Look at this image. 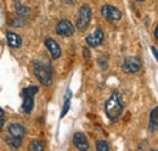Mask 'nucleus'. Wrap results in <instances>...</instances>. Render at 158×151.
<instances>
[{"instance_id":"nucleus-1","label":"nucleus","mask_w":158,"mask_h":151,"mask_svg":"<svg viewBox=\"0 0 158 151\" xmlns=\"http://www.w3.org/2000/svg\"><path fill=\"white\" fill-rule=\"evenodd\" d=\"M105 110L106 114L111 121H117L119 117L122 116V113L124 111V102H123V97L118 92L113 93L108 97V100L106 101L105 105Z\"/></svg>"},{"instance_id":"nucleus-2","label":"nucleus","mask_w":158,"mask_h":151,"mask_svg":"<svg viewBox=\"0 0 158 151\" xmlns=\"http://www.w3.org/2000/svg\"><path fill=\"white\" fill-rule=\"evenodd\" d=\"M34 73L37 76V78L39 79V82L43 85H51L52 83V71L50 68L49 65L37 61L34 62Z\"/></svg>"},{"instance_id":"nucleus-3","label":"nucleus","mask_w":158,"mask_h":151,"mask_svg":"<svg viewBox=\"0 0 158 151\" xmlns=\"http://www.w3.org/2000/svg\"><path fill=\"white\" fill-rule=\"evenodd\" d=\"M91 16H93V12H91V9L89 5H83L80 6L78 12V19H77V28H78L80 32H84L86 31V28L89 27L90 24V21H91Z\"/></svg>"},{"instance_id":"nucleus-4","label":"nucleus","mask_w":158,"mask_h":151,"mask_svg":"<svg viewBox=\"0 0 158 151\" xmlns=\"http://www.w3.org/2000/svg\"><path fill=\"white\" fill-rule=\"evenodd\" d=\"M122 68L128 75L136 73V72L140 71V68H141V61L139 60L138 57H127L124 60V62H123Z\"/></svg>"},{"instance_id":"nucleus-5","label":"nucleus","mask_w":158,"mask_h":151,"mask_svg":"<svg viewBox=\"0 0 158 151\" xmlns=\"http://www.w3.org/2000/svg\"><path fill=\"white\" fill-rule=\"evenodd\" d=\"M56 33L61 37H71L74 34V26L71 21L62 19L56 26Z\"/></svg>"},{"instance_id":"nucleus-6","label":"nucleus","mask_w":158,"mask_h":151,"mask_svg":"<svg viewBox=\"0 0 158 151\" xmlns=\"http://www.w3.org/2000/svg\"><path fill=\"white\" fill-rule=\"evenodd\" d=\"M101 15L110 21H119L122 19L120 10L117 9L116 6H112V5H103L101 7Z\"/></svg>"},{"instance_id":"nucleus-7","label":"nucleus","mask_w":158,"mask_h":151,"mask_svg":"<svg viewBox=\"0 0 158 151\" xmlns=\"http://www.w3.org/2000/svg\"><path fill=\"white\" fill-rule=\"evenodd\" d=\"M103 31L101 29V28H96L91 34H89L88 37H86V44L90 46V48H96V46H99L102 44V41H103Z\"/></svg>"},{"instance_id":"nucleus-8","label":"nucleus","mask_w":158,"mask_h":151,"mask_svg":"<svg viewBox=\"0 0 158 151\" xmlns=\"http://www.w3.org/2000/svg\"><path fill=\"white\" fill-rule=\"evenodd\" d=\"M73 143L76 145V148L79 151H88L89 149V141H88V138L83 134V133H76L73 135Z\"/></svg>"},{"instance_id":"nucleus-9","label":"nucleus","mask_w":158,"mask_h":151,"mask_svg":"<svg viewBox=\"0 0 158 151\" xmlns=\"http://www.w3.org/2000/svg\"><path fill=\"white\" fill-rule=\"evenodd\" d=\"M45 46L49 49L51 56L54 57V58H59V57L61 56V48H60V45L57 44V41H56L55 39L48 38V39L45 40Z\"/></svg>"},{"instance_id":"nucleus-10","label":"nucleus","mask_w":158,"mask_h":151,"mask_svg":"<svg viewBox=\"0 0 158 151\" xmlns=\"http://www.w3.org/2000/svg\"><path fill=\"white\" fill-rule=\"evenodd\" d=\"M9 134L12 138L23 139V136L26 135V129L20 123H12V124L9 126Z\"/></svg>"},{"instance_id":"nucleus-11","label":"nucleus","mask_w":158,"mask_h":151,"mask_svg":"<svg viewBox=\"0 0 158 151\" xmlns=\"http://www.w3.org/2000/svg\"><path fill=\"white\" fill-rule=\"evenodd\" d=\"M6 38H7V44L11 46V48H20L21 44H22V39L19 34L16 33H12V32H7L6 33Z\"/></svg>"},{"instance_id":"nucleus-12","label":"nucleus","mask_w":158,"mask_h":151,"mask_svg":"<svg viewBox=\"0 0 158 151\" xmlns=\"http://www.w3.org/2000/svg\"><path fill=\"white\" fill-rule=\"evenodd\" d=\"M158 128V112H157V107H155L151 114H150V126H148V129L151 133H155Z\"/></svg>"},{"instance_id":"nucleus-13","label":"nucleus","mask_w":158,"mask_h":151,"mask_svg":"<svg viewBox=\"0 0 158 151\" xmlns=\"http://www.w3.org/2000/svg\"><path fill=\"white\" fill-rule=\"evenodd\" d=\"M34 107V97L33 96H23L22 109L26 113H31Z\"/></svg>"},{"instance_id":"nucleus-14","label":"nucleus","mask_w":158,"mask_h":151,"mask_svg":"<svg viewBox=\"0 0 158 151\" xmlns=\"http://www.w3.org/2000/svg\"><path fill=\"white\" fill-rule=\"evenodd\" d=\"M71 90H68L67 92V94L64 96V104H63V107H62V112H61V118L62 117H64L67 112H68V110H69V106H71Z\"/></svg>"},{"instance_id":"nucleus-15","label":"nucleus","mask_w":158,"mask_h":151,"mask_svg":"<svg viewBox=\"0 0 158 151\" xmlns=\"http://www.w3.org/2000/svg\"><path fill=\"white\" fill-rule=\"evenodd\" d=\"M28 149H29V151H44L45 144L40 140H33V141H31Z\"/></svg>"},{"instance_id":"nucleus-16","label":"nucleus","mask_w":158,"mask_h":151,"mask_svg":"<svg viewBox=\"0 0 158 151\" xmlns=\"http://www.w3.org/2000/svg\"><path fill=\"white\" fill-rule=\"evenodd\" d=\"M5 140H6V143H7L11 148H14V149H19L21 146V144H22V139L12 138V136H7Z\"/></svg>"},{"instance_id":"nucleus-17","label":"nucleus","mask_w":158,"mask_h":151,"mask_svg":"<svg viewBox=\"0 0 158 151\" xmlns=\"http://www.w3.org/2000/svg\"><path fill=\"white\" fill-rule=\"evenodd\" d=\"M38 90H39V88H38V87L32 85V87L26 88L22 93H23V96H33V97H34V95L38 93Z\"/></svg>"},{"instance_id":"nucleus-18","label":"nucleus","mask_w":158,"mask_h":151,"mask_svg":"<svg viewBox=\"0 0 158 151\" xmlns=\"http://www.w3.org/2000/svg\"><path fill=\"white\" fill-rule=\"evenodd\" d=\"M96 150L98 151H110L108 143L106 140H99L96 143Z\"/></svg>"},{"instance_id":"nucleus-19","label":"nucleus","mask_w":158,"mask_h":151,"mask_svg":"<svg viewBox=\"0 0 158 151\" xmlns=\"http://www.w3.org/2000/svg\"><path fill=\"white\" fill-rule=\"evenodd\" d=\"M151 50L153 51V55H155V57L157 58V57H158V54H157V49H156V46H151Z\"/></svg>"},{"instance_id":"nucleus-20","label":"nucleus","mask_w":158,"mask_h":151,"mask_svg":"<svg viewBox=\"0 0 158 151\" xmlns=\"http://www.w3.org/2000/svg\"><path fill=\"white\" fill-rule=\"evenodd\" d=\"M63 2H66V4H68V5H72V4H74L77 0H62Z\"/></svg>"},{"instance_id":"nucleus-21","label":"nucleus","mask_w":158,"mask_h":151,"mask_svg":"<svg viewBox=\"0 0 158 151\" xmlns=\"http://www.w3.org/2000/svg\"><path fill=\"white\" fill-rule=\"evenodd\" d=\"M4 122H5V119L2 118V119H0V131L2 129V126H4Z\"/></svg>"},{"instance_id":"nucleus-22","label":"nucleus","mask_w":158,"mask_h":151,"mask_svg":"<svg viewBox=\"0 0 158 151\" xmlns=\"http://www.w3.org/2000/svg\"><path fill=\"white\" fill-rule=\"evenodd\" d=\"M4 118V112H2V110L0 109V119H2Z\"/></svg>"},{"instance_id":"nucleus-23","label":"nucleus","mask_w":158,"mask_h":151,"mask_svg":"<svg viewBox=\"0 0 158 151\" xmlns=\"http://www.w3.org/2000/svg\"><path fill=\"white\" fill-rule=\"evenodd\" d=\"M153 33H155V38L157 39V38H158V34H157V28H155V31H153Z\"/></svg>"},{"instance_id":"nucleus-24","label":"nucleus","mask_w":158,"mask_h":151,"mask_svg":"<svg viewBox=\"0 0 158 151\" xmlns=\"http://www.w3.org/2000/svg\"><path fill=\"white\" fill-rule=\"evenodd\" d=\"M136 1H145V0H136Z\"/></svg>"},{"instance_id":"nucleus-25","label":"nucleus","mask_w":158,"mask_h":151,"mask_svg":"<svg viewBox=\"0 0 158 151\" xmlns=\"http://www.w3.org/2000/svg\"><path fill=\"white\" fill-rule=\"evenodd\" d=\"M151 151H156V150H151Z\"/></svg>"}]
</instances>
